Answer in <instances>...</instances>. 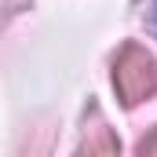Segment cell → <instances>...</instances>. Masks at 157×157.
Masks as SVG:
<instances>
[{
    "label": "cell",
    "instance_id": "1",
    "mask_svg": "<svg viewBox=\"0 0 157 157\" xmlns=\"http://www.w3.org/2000/svg\"><path fill=\"white\" fill-rule=\"evenodd\" d=\"M113 88L124 106H139L157 91V62L154 55L139 44H124L113 62Z\"/></svg>",
    "mask_w": 157,
    "mask_h": 157
},
{
    "label": "cell",
    "instance_id": "2",
    "mask_svg": "<svg viewBox=\"0 0 157 157\" xmlns=\"http://www.w3.org/2000/svg\"><path fill=\"white\" fill-rule=\"evenodd\" d=\"M121 150V143L113 139V132L110 128H91V135L80 143V154H88V157H95V154H102V157H110V154H117Z\"/></svg>",
    "mask_w": 157,
    "mask_h": 157
},
{
    "label": "cell",
    "instance_id": "3",
    "mask_svg": "<svg viewBox=\"0 0 157 157\" xmlns=\"http://www.w3.org/2000/svg\"><path fill=\"white\" fill-rule=\"evenodd\" d=\"M139 154H143V157H157V132L150 135V139H143V143H139Z\"/></svg>",
    "mask_w": 157,
    "mask_h": 157
}]
</instances>
